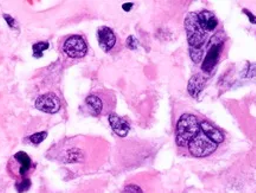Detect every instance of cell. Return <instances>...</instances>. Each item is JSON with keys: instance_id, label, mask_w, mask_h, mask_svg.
I'll return each instance as SVG.
<instances>
[{"instance_id": "1", "label": "cell", "mask_w": 256, "mask_h": 193, "mask_svg": "<svg viewBox=\"0 0 256 193\" xmlns=\"http://www.w3.org/2000/svg\"><path fill=\"white\" fill-rule=\"evenodd\" d=\"M200 132V118L196 115L184 114L179 118L176 128V142L182 150H186L188 144L196 138Z\"/></svg>"}, {"instance_id": "2", "label": "cell", "mask_w": 256, "mask_h": 193, "mask_svg": "<svg viewBox=\"0 0 256 193\" xmlns=\"http://www.w3.org/2000/svg\"><path fill=\"white\" fill-rule=\"evenodd\" d=\"M185 30L188 34V42L190 50L206 51V46L210 43V34L202 28L198 22L197 14H188L185 19Z\"/></svg>"}, {"instance_id": "3", "label": "cell", "mask_w": 256, "mask_h": 193, "mask_svg": "<svg viewBox=\"0 0 256 193\" xmlns=\"http://www.w3.org/2000/svg\"><path fill=\"white\" fill-rule=\"evenodd\" d=\"M218 144L214 142L200 128V132L196 135L194 140L188 144L186 152L188 156L194 158H208L216 153Z\"/></svg>"}, {"instance_id": "4", "label": "cell", "mask_w": 256, "mask_h": 193, "mask_svg": "<svg viewBox=\"0 0 256 193\" xmlns=\"http://www.w3.org/2000/svg\"><path fill=\"white\" fill-rule=\"evenodd\" d=\"M224 43L223 40H220L218 37H215L211 40V45L208 49L203 63H202V72L206 75H210V72H214V69L217 66L220 62V54H222Z\"/></svg>"}, {"instance_id": "5", "label": "cell", "mask_w": 256, "mask_h": 193, "mask_svg": "<svg viewBox=\"0 0 256 193\" xmlns=\"http://www.w3.org/2000/svg\"><path fill=\"white\" fill-rule=\"evenodd\" d=\"M63 50L70 58H83L88 52V45L81 36H72L66 40Z\"/></svg>"}, {"instance_id": "6", "label": "cell", "mask_w": 256, "mask_h": 193, "mask_svg": "<svg viewBox=\"0 0 256 193\" xmlns=\"http://www.w3.org/2000/svg\"><path fill=\"white\" fill-rule=\"evenodd\" d=\"M86 106L95 116H101V115L108 114L112 110L110 104H107V100H104V95L101 94H92L86 100Z\"/></svg>"}, {"instance_id": "7", "label": "cell", "mask_w": 256, "mask_h": 193, "mask_svg": "<svg viewBox=\"0 0 256 193\" xmlns=\"http://www.w3.org/2000/svg\"><path fill=\"white\" fill-rule=\"evenodd\" d=\"M36 108L46 114H56L60 109V101L54 94L43 95L36 100Z\"/></svg>"}, {"instance_id": "8", "label": "cell", "mask_w": 256, "mask_h": 193, "mask_svg": "<svg viewBox=\"0 0 256 193\" xmlns=\"http://www.w3.org/2000/svg\"><path fill=\"white\" fill-rule=\"evenodd\" d=\"M98 40L101 49L104 52H110L116 45V36H115L114 31L110 28H101L98 32Z\"/></svg>"}, {"instance_id": "9", "label": "cell", "mask_w": 256, "mask_h": 193, "mask_svg": "<svg viewBox=\"0 0 256 193\" xmlns=\"http://www.w3.org/2000/svg\"><path fill=\"white\" fill-rule=\"evenodd\" d=\"M198 22L202 25V28L206 30L208 34H212L215 32L220 26V20L212 12L208 11V10H204V11H200L197 14Z\"/></svg>"}, {"instance_id": "10", "label": "cell", "mask_w": 256, "mask_h": 193, "mask_svg": "<svg viewBox=\"0 0 256 193\" xmlns=\"http://www.w3.org/2000/svg\"><path fill=\"white\" fill-rule=\"evenodd\" d=\"M200 128L217 144H223L226 141V135L223 134V132L208 120H200Z\"/></svg>"}, {"instance_id": "11", "label": "cell", "mask_w": 256, "mask_h": 193, "mask_svg": "<svg viewBox=\"0 0 256 193\" xmlns=\"http://www.w3.org/2000/svg\"><path fill=\"white\" fill-rule=\"evenodd\" d=\"M108 120H110V127L112 130H114L115 134L119 135L120 138L127 136V134L130 133V127L126 120H124L122 118H120L119 115L116 114H110Z\"/></svg>"}, {"instance_id": "12", "label": "cell", "mask_w": 256, "mask_h": 193, "mask_svg": "<svg viewBox=\"0 0 256 193\" xmlns=\"http://www.w3.org/2000/svg\"><path fill=\"white\" fill-rule=\"evenodd\" d=\"M204 86H206V80L202 75H194L191 77L190 82H188V94H190L194 98H200V94L203 92Z\"/></svg>"}, {"instance_id": "13", "label": "cell", "mask_w": 256, "mask_h": 193, "mask_svg": "<svg viewBox=\"0 0 256 193\" xmlns=\"http://www.w3.org/2000/svg\"><path fill=\"white\" fill-rule=\"evenodd\" d=\"M14 162H16L19 165V176H24L30 172V170L32 168V160L31 158L28 156L26 153L24 152H19L16 154L14 156Z\"/></svg>"}, {"instance_id": "14", "label": "cell", "mask_w": 256, "mask_h": 193, "mask_svg": "<svg viewBox=\"0 0 256 193\" xmlns=\"http://www.w3.org/2000/svg\"><path fill=\"white\" fill-rule=\"evenodd\" d=\"M49 49V43L46 42H40V43H36L34 45V56L40 58V57L43 56V54L46 52V50Z\"/></svg>"}, {"instance_id": "15", "label": "cell", "mask_w": 256, "mask_h": 193, "mask_svg": "<svg viewBox=\"0 0 256 193\" xmlns=\"http://www.w3.org/2000/svg\"><path fill=\"white\" fill-rule=\"evenodd\" d=\"M46 136H48V134L46 133V132H42V133H37V134L32 135V136H30V140L32 144H40V142H43V141L46 139Z\"/></svg>"}, {"instance_id": "16", "label": "cell", "mask_w": 256, "mask_h": 193, "mask_svg": "<svg viewBox=\"0 0 256 193\" xmlns=\"http://www.w3.org/2000/svg\"><path fill=\"white\" fill-rule=\"evenodd\" d=\"M16 188H17L19 193H23L31 188V182L28 179H23V182H22L20 184H17Z\"/></svg>"}, {"instance_id": "17", "label": "cell", "mask_w": 256, "mask_h": 193, "mask_svg": "<svg viewBox=\"0 0 256 193\" xmlns=\"http://www.w3.org/2000/svg\"><path fill=\"white\" fill-rule=\"evenodd\" d=\"M124 193H144L142 190L136 185H128L126 188H124Z\"/></svg>"}, {"instance_id": "18", "label": "cell", "mask_w": 256, "mask_h": 193, "mask_svg": "<svg viewBox=\"0 0 256 193\" xmlns=\"http://www.w3.org/2000/svg\"><path fill=\"white\" fill-rule=\"evenodd\" d=\"M127 46L130 48V50H136L138 48V40L133 36H130L127 40Z\"/></svg>"}, {"instance_id": "19", "label": "cell", "mask_w": 256, "mask_h": 193, "mask_svg": "<svg viewBox=\"0 0 256 193\" xmlns=\"http://www.w3.org/2000/svg\"><path fill=\"white\" fill-rule=\"evenodd\" d=\"M243 14H246V16H247V17L249 18V20H250V22L252 24H254V25H256V17L254 14H252L250 11H248V10H243Z\"/></svg>"}, {"instance_id": "20", "label": "cell", "mask_w": 256, "mask_h": 193, "mask_svg": "<svg viewBox=\"0 0 256 193\" xmlns=\"http://www.w3.org/2000/svg\"><path fill=\"white\" fill-rule=\"evenodd\" d=\"M4 18L6 19V20H8V22H10V26H11V28H14V24H16V22H14V19H12L11 17H10V16H4Z\"/></svg>"}, {"instance_id": "21", "label": "cell", "mask_w": 256, "mask_h": 193, "mask_svg": "<svg viewBox=\"0 0 256 193\" xmlns=\"http://www.w3.org/2000/svg\"><path fill=\"white\" fill-rule=\"evenodd\" d=\"M132 8H133V4H130V2H128V4H124V6H122V8L124 10V11H130V10H132Z\"/></svg>"}]
</instances>
